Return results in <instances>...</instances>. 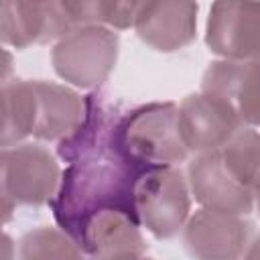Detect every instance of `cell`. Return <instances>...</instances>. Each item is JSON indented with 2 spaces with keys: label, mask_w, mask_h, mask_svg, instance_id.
Here are the masks:
<instances>
[{
  "label": "cell",
  "mask_w": 260,
  "mask_h": 260,
  "mask_svg": "<svg viewBox=\"0 0 260 260\" xmlns=\"http://www.w3.org/2000/svg\"><path fill=\"white\" fill-rule=\"evenodd\" d=\"M124 110L106 91L85 95L81 126L61 142L57 154L67 162L59 189L49 203L53 217L75 240L87 217L104 209H122L136 217L134 187L144 173L118 142V126ZM138 219V217H136Z\"/></svg>",
  "instance_id": "1"
},
{
  "label": "cell",
  "mask_w": 260,
  "mask_h": 260,
  "mask_svg": "<svg viewBox=\"0 0 260 260\" xmlns=\"http://www.w3.org/2000/svg\"><path fill=\"white\" fill-rule=\"evenodd\" d=\"M118 142L142 171L177 167L191 156L179 132V106L175 102H150L124 112Z\"/></svg>",
  "instance_id": "2"
},
{
  "label": "cell",
  "mask_w": 260,
  "mask_h": 260,
  "mask_svg": "<svg viewBox=\"0 0 260 260\" xmlns=\"http://www.w3.org/2000/svg\"><path fill=\"white\" fill-rule=\"evenodd\" d=\"M0 169L4 223L12 217L16 207H41L51 203L63 173L55 154L32 142L2 148Z\"/></svg>",
  "instance_id": "3"
},
{
  "label": "cell",
  "mask_w": 260,
  "mask_h": 260,
  "mask_svg": "<svg viewBox=\"0 0 260 260\" xmlns=\"http://www.w3.org/2000/svg\"><path fill=\"white\" fill-rule=\"evenodd\" d=\"M118 51V32L102 24H85L53 45L51 63L63 81L81 89H93L114 71Z\"/></svg>",
  "instance_id": "4"
},
{
  "label": "cell",
  "mask_w": 260,
  "mask_h": 260,
  "mask_svg": "<svg viewBox=\"0 0 260 260\" xmlns=\"http://www.w3.org/2000/svg\"><path fill=\"white\" fill-rule=\"evenodd\" d=\"M138 223L156 240H171L183 232L191 211L189 181L179 167L146 169L134 187Z\"/></svg>",
  "instance_id": "5"
},
{
  "label": "cell",
  "mask_w": 260,
  "mask_h": 260,
  "mask_svg": "<svg viewBox=\"0 0 260 260\" xmlns=\"http://www.w3.org/2000/svg\"><path fill=\"white\" fill-rule=\"evenodd\" d=\"M77 24L67 0H2L0 39L14 49L57 43Z\"/></svg>",
  "instance_id": "6"
},
{
  "label": "cell",
  "mask_w": 260,
  "mask_h": 260,
  "mask_svg": "<svg viewBox=\"0 0 260 260\" xmlns=\"http://www.w3.org/2000/svg\"><path fill=\"white\" fill-rule=\"evenodd\" d=\"M252 234L248 217L201 207L183 228V248L195 260H242Z\"/></svg>",
  "instance_id": "7"
},
{
  "label": "cell",
  "mask_w": 260,
  "mask_h": 260,
  "mask_svg": "<svg viewBox=\"0 0 260 260\" xmlns=\"http://www.w3.org/2000/svg\"><path fill=\"white\" fill-rule=\"evenodd\" d=\"M205 45L225 61H260V2H213Z\"/></svg>",
  "instance_id": "8"
},
{
  "label": "cell",
  "mask_w": 260,
  "mask_h": 260,
  "mask_svg": "<svg viewBox=\"0 0 260 260\" xmlns=\"http://www.w3.org/2000/svg\"><path fill=\"white\" fill-rule=\"evenodd\" d=\"M242 128L221 100L203 91L189 93L179 104V132L191 156L223 148Z\"/></svg>",
  "instance_id": "9"
},
{
  "label": "cell",
  "mask_w": 260,
  "mask_h": 260,
  "mask_svg": "<svg viewBox=\"0 0 260 260\" xmlns=\"http://www.w3.org/2000/svg\"><path fill=\"white\" fill-rule=\"evenodd\" d=\"M140 228L132 213L104 209L83 221L75 242L87 260H142L148 246Z\"/></svg>",
  "instance_id": "10"
},
{
  "label": "cell",
  "mask_w": 260,
  "mask_h": 260,
  "mask_svg": "<svg viewBox=\"0 0 260 260\" xmlns=\"http://www.w3.org/2000/svg\"><path fill=\"white\" fill-rule=\"evenodd\" d=\"M201 91L221 100L246 128L260 130V61H213L201 77Z\"/></svg>",
  "instance_id": "11"
},
{
  "label": "cell",
  "mask_w": 260,
  "mask_h": 260,
  "mask_svg": "<svg viewBox=\"0 0 260 260\" xmlns=\"http://www.w3.org/2000/svg\"><path fill=\"white\" fill-rule=\"evenodd\" d=\"M187 181L191 195L203 209L244 217L254 209L252 189L240 185L230 175L219 150L191 156L187 165Z\"/></svg>",
  "instance_id": "12"
},
{
  "label": "cell",
  "mask_w": 260,
  "mask_h": 260,
  "mask_svg": "<svg viewBox=\"0 0 260 260\" xmlns=\"http://www.w3.org/2000/svg\"><path fill=\"white\" fill-rule=\"evenodd\" d=\"M197 12L195 2H140L134 30L150 49L175 53L195 41Z\"/></svg>",
  "instance_id": "13"
},
{
  "label": "cell",
  "mask_w": 260,
  "mask_h": 260,
  "mask_svg": "<svg viewBox=\"0 0 260 260\" xmlns=\"http://www.w3.org/2000/svg\"><path fill=\"white\" fill-rule=\"evenodd\" d=\"M35 93L32 136L47 142H61L71 136L85 118V98L67 85L30 79Z\"/></svg>",
  "instance_id": "14"
},
{
  "label": "cell",
  "mask_w": 260,
  "mask_h": 260,
  "mask_svg": "<svg viewBox=\"0 0 260 260\" xmlns=\"http://www.w3.org/2000/svg\"><path fill=\"white\" fill-rule=\"evenodd\" d=\"M35 126V93L30 79H12L2 83V148L20 144L32 136Z\"/></svg>",
  "instance_id": "15"
},
{
  "label": "cell",
  "mask_w": 260,
  "mask_h": 260,
  "mask_svg": "<svg viewBox=\"0 0 260 260\" xmlns=\"http://www.w3.org/2000/svg\"><path fill=\"white\" fill-rule=\"evenodd\" d=\"M16 260H87V256L63 230L39 225L20 236Z\"/></svg>",
  "instance_id": "16"
},
{
  "label": "cell",
  "mask_w": 260,
  "mask_h": 260,
  "mask_svg": "<svg viewBox=\"0 0 260 260\" xmlns=\"http://www.w3.org/2000/svg\"><path fill=\"white\" fill-rule=\"evenodd\" d=\"M219 154L230 175L240 185L254 191L260 179V130L244 126L223 148H219Z\"/></svg>",
  "instance_id": "17"
},
{
  "label": "cell",
  "mask_w": 260,
  "mask_h": 260,
  "mask_svg": "<svg viewBox=\"0 0 260 260\" xmlns=\"http://www.w3.org/2000/svg\"><path fill=\"white\" fill-rule=\"evenodd\" d=\"M242 260H260V234L252 238V242H250L248 250L244 252Z\"/></svg>",
  "instance_id": "18"
},
{
  "label": "cell",
  "mask_w": 260,
  "mask_h": 260,
  "mask_svg": "<svg viewBox=\"0 0 260 260\" xmlns=\"http://www.w3.org/2000/svg\"><path fill=\"white\" fill-rule=\"evenodd\" d=\"M254 209H256V213L260 215V179L256 181V185H254Z\"/></svg>",
  "instance_id": "19"
},
{
  "label": "cell",
  "mask_w": 260,
  "mask_h": 260,
  "mask_svg": "<svg viewBox=\"0 0 260 260\" xmlns=\"http://www.w3.org/2000/svg\"><path fill=\"white\" fill-rule=\"evenodd\" d=\"M142 260H152V258H146V256H144V258H142Z\"/></svg>",
  "instance_id": "20"
}]
</instances>
